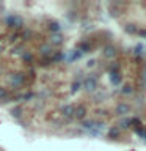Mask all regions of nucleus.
Instances as JSON below:
<instances>
[{
    "label": "nucleus",
    "mask_w": 146,
    "mask_h": 151,
    "mask_svg": "<svg viewBox=\"0 0 146 151\" xmlns=\"http://www.w3.org/2000/svg\"><path fill=\"white\" fill-rule=\"evenodd\" d=\"M8 82H9V85H11L13 88L22 87V85L25 83V74H22V73L11 74V76H9V79H8Z\"/></svg>",
    "instance_id": "nucleus-1"
},
{
    "label": "nucleus",
    "mask_w": 146,
    "mask_h": 151,
    "mask_svg": "<svg viewBox=\"0 0 146 151\" xmlns=\"http://www.w3.org/2000/svg\"><path fill=\"white\" fill-rule=\"evenodd\" d=\"M33 98V93H25V94H21V96H17L16 99L19 102H22V101H28V99H31Z\"/></svg>",
    "instance_id": "nucleus-17"
},
{
    "label": "nucleus",
    "mask_w": 146,
    "mask_h": 151,
    "mask_svg": "<svg viewBox=\"0 0 146 151\" xmlns=\"http://www.w3.org/2000/svg\"><path fill=\"white\" fill-rule=\"evenodd\" d=\"M0 101H3V102H8L9 101V94H8V90L6 88H0Z\"/></svg>",
    "instance_id": "nucleus-15"
},
{
    "label": "nucleus",
    "mask_w": 146,
    "mask_h": 151,
    "mask_svg": "<svg viewBox=\"0 0 146 151\" xmlns=\"http://www.w3.org/2000/svg\"><path fill=\"white\" fill-rule=\"evenodd\" d=\"M129 124H130V120H127V118H124V120H121V123H120V126L121 127H129Z\"/></svg>",
    "instance_id": "nucleus-24"
},
{
    "label": "nucleus",
    "mask_w": 146,
    "mask_h": 151,
    "mask_svg": "<svg viewBox=\"0 0 146 151\" xmlns=\"http://www.w3.org/2000/svg\"><path fill=\"white\" fill-rule=\"evenodd\" d=\"M145 73H146V63H145Z\"/></svg>",
    "instance_id": "nucleus-30"
},
{
    "label": "nucleus",
    "mask_w": 146,
    "mask_h": 151,
    "mask_svg": "<svg viewBox=\"0 0 146 151\" xmlns=\"http://www.w3.org/2000/svg\"><path fill=\"white\" fill-rule=\"evenodd\" d=\"M134 54L137 55V57H141L145 54V47L141 46V44H138V46H135V49H134Z\"/></svg>",
    "instance_id": "nucleus-18"
},
{
    "label": "nucleus",
    "mask_w": 146,
    "mask_h": 151,
    "mask_svg": "<svg viewBox=\"0 0 146 151\" xmlns=\"http://www.w3.org/2000/svg\"><path fill=\"white\" fill-rule=\"evenodd\" d=\"M5 49V46H3V41H0V52H2Z\"/></svg>",
    "instance_id": "nucleus-29"
},
{
    "label": "nucleus",
    "mask_w": 146,
    "mask_h": 151,
    "mask_svg": "<svg viewBox=\"0 0 146 151\" xmlns=\"http://www.w3.org/2000/svg\"><path fill=\"white\" fill-rule=\"evenodd\" d=\"M82 87H83L85 91H88V93L96 91L97 90V79L93 77V76H88V77L82 82Z\"/></svg>",
    "instance_id": "nucleus-3"
},
{
    "label": "nucleus",
    "mask_w": 146,
    "mask_h": 151,
    "mask_svg": "<svg viewBox=\"0 0 146 151\" xmlns=\"http://www.w3.org/2000/svg\"><path fill=\"white\" fill-rule=\"evenodd\" d=\"M22 58L25 60V61H28V63H30V61L33 60V55L30 54V52H24V54H22Z\"/></svg>",
    "instance_id": "nucleus-23"
},
{
    "label": "nucleus",
    "mask_w": 146,
    "mask_h": 151,
    "mask_svg": "<svg viewBox=\"0 0 146 151\" xmlns=\"http://www.w3.org/2000/svg\"><path fill=\"white\" fill-rule=\"evenodd\" d=\"M24 54V47L22 46H17L13 49V55H22Z\"/></svg>",
    "instance_id": "nucleus-22"
},
{
    "label": "nucleus",
    "mask_w": 146,
    "mask_h": 151,
    "mask_svg": "<svg viewBox=\"0 0 146 151\" xmlns=\"http://www.w3.org/2000/svg\"><path fill=\"white\" fill-rule=\"evenodd\" d=\"M79 52H82V54H85V52H89V44L88 42H82V44L79 46Z\"/></svg>",
    "instance_id": "nucleus-19"
},
{
    "label": "nucleus",
    "mask_w": 146,
    "mask_h": 151,
    "mask_svg": "<svg viewBox=\"0 0 146 151\" xmlns=\"http://www.w3.org/2000/svg\"><path fill=\"white\" fill-rule=\"evenodd\" d=\"M82 127H83L85 131L89 132V131L94 127V121H93V120H83V121H82Z\"/></svg>",
    "instance_id": "nucleus-13"
},
{
    "label": "nucleus",
    "mask_w": 146,
    "mask_h": 151,
    "mask_svg": "<svg viewBox=\"0 0 146 151\" xmlns=\"http://www.w3.org/2000/svg\"><path fill=\"white\" fill-rule=\"evenodd\" d=\"M116 54H118V50L113 46H105L104 47V57H105V58H115Z\"/></svg>",
    "instance_id": "nucleus-7"
},
{
    "label": "nucleus",
    "mask_w": 146,
    "mask_h": 151,
    "mask_svg": "<svg viewBox=\"0 0 146 151\" xmlns=\"http://www.w3.org/2000/svg\"><path fill=\"white\" fill-rule=\"evenodd\" d=\"M110 80H112V83H113V85H121L122 77H121V74H120V73H115V74H110Z\"/></svg>",
    "instance_id": "nucleus-11"
},
{
    "label": "nucleus",
    "mask_w": 146,
    "mask_h": 151,
    "mask_svg": "<svg viewBox=\"0 0 146 151\" xmlns=\"http://www.w3.org/2000/svg\"><path fill=\"white\" fill-rule=\"evenodd\" d=\"M94 63H96L94 60H89V61H88V66H94Z\"/></svg>",
    "instance_id": "nucleus-28"
},
{
    "label": "nucleus",
    "mask_w": 146,
    "mask_h": 151,
    "mask_svg": "<svg viewBox=\"0 0 146 151\" xmlns=\"http://www.w3.org/2000/svg\"><path fill=\"white\" fill-rule=\"evenodd\" d=\"M107 135H108V139H118L120 137V127H110Z\"/></svg>",
    "instance_id": "nucleus-10"
},
{
    "label": "nucleus",
    "mask_w": 146,
    "mask_h": 151,
    "mask_svg": "<svg viewBox=\"0 0 146 151\" xmlns=\"http://www.w3.org/2000/svg\"><path fill=\"white\" fill-rule=\"evenodd\" d=\"M61 58H63V54H55L54 57H52V60H55V61H58Z\"/></svg>",
    "instance_id": "nucleus-26"
},
{
    "label": "nucleus",
    "mask_w": 146,
    "mask_h": 151,
    "mask_svg": "<svg viewBox=\"0 0 146 151\" xmlns=\"http://www.w3.org/2000/svg\"><path fill=\"white\" fill-rule=\"evenodd\" d=\"M121 93L122 94H130V93H134V88H132L130 85H124V87L121 88Z\"/></svg>",
    "instance_id": "nucleus-20"
},
{
    "label": "nucleus",
    "mask_w": 146,
    "mask_h": 151,
    "mask_svg": "<svg viewBox=\"0 0 146 151\" xmlns=\"http://www.w3.org/2000/svg\"><path fill=\"white\" fill-rule=\"evenodd\" d=\"M22 113H24L22 107H14L13 110H11V115H13L14 118H21V116H22Z\"/></svg>",
    "instance_id": "nucleus-16"
},
{
    "label": "nucleus",
    "mask_w": 146,
    "mask_h": 151,
    "mask_svg": "<svg viewBox=\"0 0 146 151\" xmlns=\"http://www.w3.org/2000/svg\"><path fill=\"white\" fill-rule=\"evenodd\" d=\"M85 115H87V109H85L83 106H77V107H75L74 116L77 118V120H82V121H83V118H85Z\"/></svg>",
    "instance_id": "nucleus-9"
},
{
    "label": "nucleus",
    "mask_w": 146,
    "mask_h": 151,
    "mask_svg": "<svg viewBox=\"0 0 146 151\" xmlns=\"http://www.w3.org/2000/svg\"><path fill=\"white\" fill-rule=\"evenodd\" d=\"M115 113H116V115H120V116H126L127 113H130V106H129V104H126V102L116 104Z\"/></svg>",
    "instance_id": "nucleus-4"
},
{
    "label": "nucleus",
    "mask_w": 146,
    "mask_h": 151,
    "mask_svg": "<svg viewBox=\"0 0 146 151\" xmlns=\"http://www.w3.org/2000/svg\"><path fill=\"white\" fill-rule=\"evenodd\" d=\"M63 35L61 33H52L50 36V46H61L63 44Z\"/></svg>",
    "instance_id": "nucleus-6"
},
{
    "label": "nucleus",
    "mask_w": 146,
    "mask_h": 151,
    "mask_svg": "<svg viewBox=\"0 0 146 151\" xmlns=\"http://www.w3.org/2000/svg\"><path fill=\"white\" fill-rule=\"evenodd\" d=\"M22 36H24V40H30V36H31V30H24Z\"/></svg>",
    "instance_id": "nucleus-25"
},
{
    "label": "nucleus",
    "mask_w": 146,
    "mask_h": 151,
    "mask_svg": "<svg viewBox=\"0 0 146 151\" xmlns=\"http://www.w3.org/2000/svg\"><path fill=\"white\" fill-rule=\"evenodd\" d=\"M80 87H82V83H80L79 80H77V82H74V83H72V87H71V93H75V91H79V90H80Z\"/></svg>",
    "instance_id": "nucleus-21"
},
{
    "label": "nucleus",
    "mask_w": 146,
    "mask_h": 151,
    "mask_svg": "<svg viewBox=\"0 0 146 151\" xmlns=\"http://www.w3.org/2000/svg\"><path fill=\"white\" fill-rule=\"evenodd\" d=\"M39 52H41V55H44V57H52L54 55V47L50 44H42L39 47Z\"/></svg>",
    "instance_id": "nucleus-8"
},
{
    "label": "nucleus",
    "mask_w": 146,
    "mask_h": 151,
    "mask_svg": "<svg viewBox=\"0 0 146 151\" xmlns=\"http://www.w3.org/2000/svg\"><path fill=\"white\" fill-rule=\"evenodd\" d=\"M74 112H75V107L72 104H66V106L61 107V113H63V116H66V118L74 116Z\"/></svg>",
    "instance_id": "nucleus-5"
},
{
    "label": "nucleus",
    "mask_w": 146,
    "mask_h": 151,
    "mask_svg": "<svg viewBox=\"0 0 146 151\" xmlns=\"http://www.w3.org/2000/svg\"><path fill=\"white\" fill-rule=\"evenodd\" d=\"M138 35H140L141 38H145V40H146V30H145V28H141V30H138Z\"/></svg>",
    "instance_id": "nucleus-27"
},
{
    "label": "nucleus",
    "mask_w": 146,
    "mask_h": 151,
    "mask_svg": "<svg viewBox=\"0 0 146 151\" xmlns=\"http://www.w3.org/2000/svg\"><path fill=\"white\" fill-rule=\"evenodd\" d=\"M124 30H126V33H129V35L138 33V30H137V27L134 25V24H127V25H124Z\"/></svg>",
    "instance_id": "nucleus-14"
},
{
    "label": "nucleus",
    "mask_w": 146,
    "mask_h": 151,
    "mask_svg": "<svg viewBox=\"0 0 146 151\" xmlns=\"http://www.w3.org/2000/svg\"><path fill=\"white\" fill-rule=\"evenodd\" d=\"M60 28H61V25H60L58 22H55V21L49 22V30L52 33H60Z\"/></svg>",
    "instance_id": "nucleus-12"
},
{
    "label": "nucleus",
    "mask_w": 146,
    "mask_h": 151,
    "mask_svg": "<svg viewBox=\"0 0 146 151\" xmlns=\"http://www.w3.org/2000/svg\"><path fill=\"white\" fill-rule=\"evenodd\" d=\"M6 25L9 28H22L24 27V19L19 16V14H11V16L6 17Z\"/></svg>",
    "instance_id": "nucleus-2"
}]
</instances>
